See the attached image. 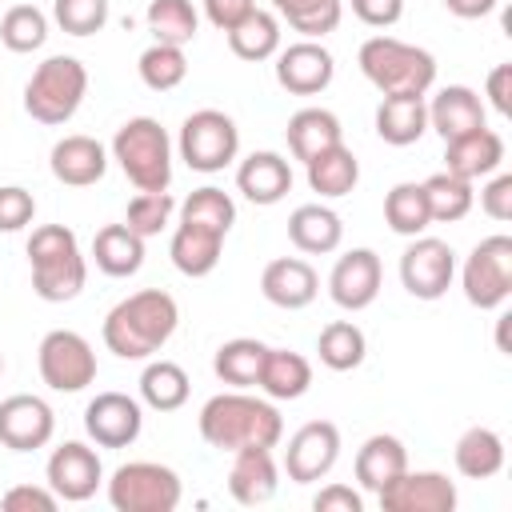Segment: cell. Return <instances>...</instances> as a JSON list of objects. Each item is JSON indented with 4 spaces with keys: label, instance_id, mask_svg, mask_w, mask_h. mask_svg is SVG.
<instances>
[{
    "label": "cell",
    "instance_id": "20",
    "mask_svg": "<svg viewBox=\"0 0 512 512\" xmlns=\"http://www.w3.org/2000/svg\"><path fill=\"white\" fill-rule=\"evenodd\" d=\"M504 164V136L492 132L488 124L476 132H464L456 140H444V172L460 180H480L492 176Z\"/></svg>",
    "mask_w": 512,
    "mask_h": 512
},
{
    "label": "cell",
    "instance_id": "5",
    "mask_svg": "<svg viewBox=\"0 0 512 512\" xmlns=\"http://www.w3.org/2000/svg\"><path fill=\"white\" fill-rule=\"evenodd\" d=\"M112 160L140 192H168L172 184V140L152 116H132L116 128Z\"/></svg>",
    "mask_w": 512,
    "mask_h": 512
},
{
    "label": "cell",
    "instance_id": "28",
    "mask_svg": "<svg viewBox=\"0 0 512 512\" xmlns=\"http://www.w3.org/2000/svg\"><path fill=\"white\" fill-rule=\"evenodd\" d=\"M284 140H288L292 160L308 164L312 156H320L324 148L340 144L344 136H340V120H336V112H328V108H300V112L288 116Z\"/></svg>",
    "mask_w": 512,
    "mask_h": 512
},
{
    "label": "cell",
    "instance_id": "27",
    "mask_svg": "<svg viewBox=\"0 0 512 512\" xmlns=\"http://www.w3.org/2000/svg\"><path fill=\"white\" fill-rule=\"evenodd\" d=\"M220 252H224V236L212 232V228L188 224V220L176 224L172 244H168V256H172L176 272H184V276H192V280L208 276V272L220 264Z\"/></svg>",
    "mask_w": 512,
    "mask_h": 512
},
{
    "label": "cell",
    "instance_id": "9",
    "mask_svg": "<svg viewBox=\"0 0 512 512\" xmlns=\"http://www.w3.org/2000/svg\"><path fill=\"white\" fill-rule=\"evenodd\" d=\"M460 288H464L468 304H476L484 312L500 308L512 296V236H504V232L484 236L460 268Z\"/></svg>",
    "mask_w": 512,
    "mask_h": 512
},
{
    "label": "cell",
    "instance_id": "55",
    "mask_svg": "<svg viewBox=\"0 0 512 512\" xmlns=\"http://www.w3.org/2000/svg\"><path fill=\"white\" fill-rule=\"evenodd\" d=\"M508 320H512V316H500V320H496V348H500V352H508Z\"/></svg>",
    "mask_w": 512,
    "mask_h": 512
},
{
    "label": "cell",
    "instance_id": "33",
    "mask_svg": "<svg viewBox=\"0 0 512 512\" xmlns=\"http://www.w3.org/2000/svg\"><path fill=\"white\" fill-rule=\"evenodd\" d=\"M456 472L468 476V480H488L504 468V436L496 428H468L460 440H456Z\"/></svg>",
    "mask_w": 512,
    "mask_h": 512
},
{
    "label": "cell",
    "instance_id": "14",
    "mask_svg": "<svg viewBox=\"0 0 512 512\" xmlns=\"http://www.w3.org/2000/svg\"><path fill=\"white\" fill-rule=\"evenodd\" d=\"M140 428H144L140 400L124 392H96L84 408V432L100 448H128L140 440Z\"/></svg>",
    "mask_w": 512,
    "mask_h": 512
},
{
    "label": "cell",
    "instance_id": "8",
    "mask_svg": "<svg viewBox=\"0 0 512 512\" xmlns=\"http://www.w3.org/2000/svg\"><path fill=\"white\" fill-rule=\"evenodd\" d=\"M180 160L192 172H220L236 160L240 152V128L228 112L220 108H200L180 124Z\"/></svg>",
    "mask_w": 512,
    "mask_h": 512
},
{
    "label": "cell",
    "instance_id": "18",
    "mask_svg": "<svg viewBox=\"0 0 512 512\" xmlns=\"http://www.w3.org/2000/svg\"><path fill=\"white\" fill-rule=\"evenodd\" d=\"M336 60L320 40H296L276 52V84L292 96H316L332 84Z\"/></svg>",
    "mask_w": 512,
    "mask_h": 512
},
{
    "label": "cell",
    "instance_id": "22",
    "mask_svg": "<svg viewBox=\"0 0 512 512\" xmlns=\"http://www.w3.org/2000/svg\"><path fill=\"white\" fill-rule=\"evenodd\" d=\"M52 176L68 188H88L108 172V148L92 136H64L52 144Z\"/></svg>",
    "mask_w": 512,
    "mask_h": 512
},
{
    "label": "cell",
    "instance_id": "4",
    "mask_svg": "<svg viewBox=\"0 0 512 512\" xmlns=\"http://www.w3.org/2000/svg\"><path fill=\"white\" fill-rule=\"evenodd\" d=\"M28 264H32V292L48 304L76 300L88 280V264L80 256L76 232L64 224H40L28 236Z\"/></svg>",
    "mask_w": 512,
    "mask_h": 512
},
{
    "label": "cell",
    "instance_id": "12",
    "mask_svg": "<svg viewBox=\"0 0 512 512\" xmlns=\"http://www.w3.org/2000/svg\"><path fill=\"white\" fill-rule=\"evenodd\" d=\"M340 460V428L332 420H308L288 436L284 448V472L292 484H316L324 480Z\"/></svg>",
    "mask_w": 512,
    "mask_h": 512
},
{
    "label": "cell",
    "instance_id": "40",
    "mask_svg": "<svg viewBox=\"0 0 512 512\" xmlns=\"http://www.w3.org/2000/svg\"><path fill=\"white\" fill-rule=\"evenodd\" d=\"M384 224L396 232V236H420L432 216H428V200H424V184L416 180H400L388 188L384 196Z\"/></svg>",
    "mask_w": 512,
    "mask_h": 512
},
{
    "label": "cell",
    "instance_id": "11",
    "mask_svg": "<svg viewBox=\"0 0 512 512\" xmlns=\"http://www.w3.org/2000/svg\"><path fill=\"white\" fill-rule=\"evenodd\" d=\"M456 276V252L436 236H412V244L400 256V284L416 300H440L452 288Z\"/></svg>",
    "mask_w": 512,
    "mask_h": 512
},
{
    "label": "cell",
    "instance_id": "41",
    "mask_svg": "<svg viewBox=\"0 0 512 512\" xmlns=\"http://www.w3.org/2000/svg\"><path fill=\"white\" fill-rule=\"evenodd\" d=\"M136 72H140L144 88H152V92H172V88H180L184 76H188V56H184L180 44H160V40H156L152 48L140 52Z\"/></svg>",
    "mask_w": 512,
    "mask_h": 512
},
{
    "label": "cell",
    "instance_id": "30",
    "mask_svg": "<svg viewBox=\"0 0 512 512\" xmlns=\"http://www.w3.org/2000/svg\"><path fill=\"white\" fill-rule=\"evenodd\" d=\"M92 260L112 280L136 276L140 264H144V236H136L128 224H104L92 236Z\"/></svg>",
    "mask_w": 512,
    "mask_h": 512
},
{
    "label": "cell",
    "instance_id": "49",
    "mask_svg": "<svg viewBox=\"0 0 512 512\" xmlns=\"http://www.w3.org/2000/svg\"><path fill=\"white\" fill-rule=\"evenodd\" d=\"M480 208H484V216H492L500 224L512 220V172H500L480 188Z\"/></svg>",
    "mask_w": 512,
    "mask_h": 512
},
{
    "label": "cell",
    "instance_id": "10",
    "mask_svg": "<svg viewBox=\"0 0 512 512\" xmlns=\"http://www.w3.org/2000/svg\"><path fill=\"white\" fill-rule=\"evenodd\" d=\"M36 364L52 392H84L96 380V352L72 328H52L36 348Z\"/></svg>",
    "mask_w": 512,
    "mask_h": 512
},
{
    "label": "cell",
    "instance_id": "15",
    "mask_svg": "<svg viewBox=\"0 0 512 512\" xmlns=\"http://www.w3.org/2000/svg\"><path fill=\"white\" fill-rule=\"evenodd\" d=\"M384 512H452L456 508V484L444 472H412L404 468L396 480H388L376 492Z\"/></svg>",
    "mask_w": 512,
    "mask_h": 512
},
{
    "label": "cell",
    "instance_id": "34",
    "mask_svg": "<svg viewBox=\"0 0 512 512\" xmlns=\"http://www.w3.org/2000/svg\"><path fill=\"white\" fill-rule=\"evenodd\" d=\"M228 48H232V56H240L248 64L276 56L280 52V16L252 8L236 28H228Z\"/></svg>",
    "mask_w": 512,
    "mask_h": 512
},
{
    "label": "cell",
    "instance_id": "3",
    "mask_svg": "<svg viewBox=\"0 0 512 512\" xmlns=\"http://www.w3.org/2000/svg\"><path fill=\"white\" fill-rule=\"evenodd\" d=\"M356 64L380 96H428L436 84V56L396 36H368L356 52Z\"/></svg>",
    "mask_w": 512,
    "mask_h": 512
},
{
    "label": "cell",
    "instance_id": "24",
    "mask_svg": "<svg viewBox=\"0 0 512 512\" xmlns=\"http://www.w3.org/2000/svg\"><path fill=\"white\" fill-rule=\"evenodd\" d=\"M428 128H436L444 140L476 132V128H484V100L468 84H448L428 104Z\"/></svg>",
    "mask_w": 512,
    "mask_h": 512
},
{
    "label": "cell",
    "instance_id": "13",
    "mask_svg": "<svg viewBox=\"0 0 512 512\" xmlns=\"http://www.w3.org/2000/svg\"><path fill=\"white\" fill-rule=\"evenodd\" d=\"M48 488L68 500V504H84L96 496V488L104 484V464L96 456V448H88L84 440H64L60 448H52L48 456Z\"/></svg>",
    "mask_w": 512,
    "mask_h": 512
},
{
    "label": "cell",
    "instance_id": "51",
    "mask_svg": "<svg viewBox=\"0 0 512 512\" xmlns=\"http://www.w3.org/2000/svg\"><path fill=\"white\" fill-rule=\"evenodd\" d=\"M312 508H316V512H360L364 500H360V492L348 488V484H328V488H320V492L312 496Z\"/></svg>",
    "mask_w": 512,
    "mask_h": 512
},
{
    "label": "cell",
    "instance_id": "6",
    "mask_svg": "<svg viewBox=\"0 0 512 512\" xmlns=\"http://www.w3.org/2000/svg\"><path fill=\"white\" fill-rule=\"evenodd\" d=\"M88 92V68L76 56H48L24 84V112L40 124H68Z\"/></svg>",
    "mask_w": 512,
    "mask_h": 512
},
{
    "label": "cell",
    "instance_id": "1",
    "mask_svg": "<svg viewBox=\"0 0 512 512\" xmlns=\"http://www.w3.org/2000/svg\"><path fill=\"white\" fill-rule=\"evenodd\" d=\"M180 324V308L164 288H140L104 316V348L120 360L156 356Z\"/></svg>",
    "mask_w": 512,
    "mask_h": 512
},
{
    "label": "cell",
    "instance_id": "36",
    "mask_svg": "<svg viewBox=\"0 0 512 512\" xmlns=\"http://www.w3.org/2000/svg\"><path fill=\"white\" fill-rule=\"evenodd\" d=\"M192 384H188V372L176 364V360H148V368L140 372V400L156 412H176L184 408Z\"/></svg>",
    "mask_w": 512,
    "mask_h": 512
},
{
    "label": "cell",
    "instance_id": "46",
    "mask_svg": "<svg viewBox=\"0 0 512 512\" xmlns=\"http://www.w3.org/2000/svg\"><path fill=\"white\" fill-rule=\"evenodd\" d=\"M52 20L68 36H96L108 24V0H52Z\"/></svg>",
    "mask_w": 512,
    "mask_h": 512
},
{
    "label": "cell",
    "instance_id": "29",
    "mask_svg": "<svg viewBox=\"0 0 512 512\" xmlns=\"http://www.w3.org/2000/svg\"><path fill=\"white\" fill-rule=\"evenodd\" d=\"M288 240L308 256H328L344 240V224L328 204H300L288 216Z\"/></svg>",
    "mask_w": 512,
    "mask_h": 512
},
{
    "label": "cell",
    "instance_id": "48",
    "mask_svg": "<svg viewBox=\"0 0 512 512\" xmlns=\"http://www.w3.org/2000/svg\"><path fill=\"white\" fill-rule=\"evenodd\" d=\"M56 504H60V496L52 488H40V484H12L0 496L4 512H56Z\"/></svg>",
    "mask_w": 512,
    "mask_h": 512
},
{
    "label": "cell",
    "instance_id": "52",
    "mask_svg": "<svg viewBox=\"0 0 512 512\" xmlns=\"http://www.w3.org/2000/svg\"><path fill=\"white\" fill-rule=\"evenodd\" d=\"M252 8H256V0H204V16H208V24L220 28V32L236 28Z\"/></svg>",
    "mask_w": 512,
    "mask_h": 512
},
{
    "label": "cell",
    "instance_id": "19",
    "mask_svg": "<svg viewBox=\"0 0 512 512\" xmlns=\"http://www.w3.org/2000/svg\"><path fill=\"white\" fill-rule=\"evenodd\" d=\"M260 292H264L268 304L296 312V308H308V304L316 300L320 276H316V268H312L308 260H300V256H276V260L260 272Z\"/></svg>",
    "mask_w": 512,
    "mask_h": 512
},
{
    "label": "cell",
    "instance_id": "43",
    "mask_svg": "<svg viewBox=\"0 0 512 512\" xmlns=\"http://www.w3.org/2000/svg\"><path fill=\"white\" fill-rule=\"evenodd\" d=\"M148 28L160 44H192L200 32V16L192 0H152L148 4Z\"/></svg>",
    "mask_w": 512,
    "mask_h": 512
},
{
    "label": "cell",
    "instance_id": "31",
    "mask_svg": "<svg viewBox=\"0 0 512 512\" xmlns=\"http://www.w3.org/2000/svg\"><path fill=\"white\" fill-rule=\"evenodd\" d=\"M404 468H408V448L396 436H388V432L368 436L360 444V452H356V480H360L364 492H380Z\"/></svg>",
    "mask_w": 512,
    "mask_h": 512
},
{
    "label": "cell",
    "instance_id": "53",
    "mask_svg": "<svg viewBox=\"0 0 512 512\" xmlns=\"http://www.w3.org/2000/svg\"><path fill=\"white\" fill-rule=\"evenodd\" d=\"M484 92H488V104L500 116H512V64H496L484 80Z\"/></svg>",
    "mask_w": 512,
    "mask_h": 512
},
{
    "label": "cell",
    "instance_id": "21",
    "mask_svg": "<svg viewBox=\"0 0 512 512\" xmlns=\"http://www.w3.org/2000/svg\"><path fill=\"white\" fill-rule=\"evenodd\" d=\"M280 488V468L272 460V448H240L232 452V468H228V492L236 504L256 508L264 500H272Z\"/></svg>",
    "mask_w": 512,
    "mask_h": 512
},
{
    "label": "cell",
    "instance_id": "2",
    "mask_svg": "<svg viewBox=\"0 0 512 512\" xmlns=\"http://www.w3.org/2000/svg\"><path fill=\"white\" fill-rule=\"evenodd\" d=\"M200 436L216 452L240 448H276L284 436V416L272 400L248 396L244 388L220 392L200 408Z\"/></svg>",
    "mask_w": 512,
    "mask_h": 512
},
{
    "label": "cell",
    "instance_id": "44",
    "mask_svg": "<svg viewBox=\"0 0 512 512\" xmlns=\"http://www.w3.org/2000/svg\"><path fill=\"white\" fill-rule=\"evenodd\" d=\"M48 40V16L36 4H12L0 20V44L8 52H36Z\"/></svg>",
    "mask_w": 512,
    "mask_h": 512
},
{
    "label": "cell",
    "instance_id": "38",
    "mask_svg": "<svg viewBox=\"0 0 512 512\" xmlns=\"http://www.w3.org/2000/svg\"><path fill=\"white\" fill-rule=\"evenodd\" d=\"M272 8L304 40H320V36L336 32L340 16H344V0H272Z\"/></svg>",
    "mask_w": 512,
    "mask_h": 512
},
{
    "label": "cell",
    "instance_id": "42",
    "mask_svg": "<svg viewBox=\"0 0 512 512\" xmlns=\"http://www.w3.org/2000/svg\"><path fill=\"white\" fill-rule=\"evenodd\" d=\"M180 220H188V224H200V228H212V232L228 236V232H232V224H236V204H232V196H228L224 188L204 184V188L188 192V200L180 204Z\"/></svg>",
    "mask_w": 512,
    "mask_h": 512
},
{
    "label": "cell",
    "instance_id": "23",
    "mask_svg": "<svg viewBox=\"0 0 512 512\" xmlns=\"http://www.w3.org/2000/svg\"><path fill=\"white\" fill-rule=\"evenodd\" d=\"M236 188L244 192V200L260 208L280 204L292 192V164L280 152H252L236 168Z\"/></svg>",
    "mask_w": 512,
    "mask_h": 512
},
{
    "label": "cell",
    "instance_id": "47",
    "mask_svg": "<svg viewBox=\"0 0 512 512\" xmlns=\"http://www.w3.org/2000/svg\"><path fill=\"white\" fill-rule=\"evenodd\" d=\"M36 220V196L20 184L0 188V232H20Z\"/></svg>",
    "mask_w": 512,
    "mask_h": 512
},
{
    "label": "cell",
    "instance_id": "54",
    "mask_svg": "<svg viewBox=\"0 0 512 512\" xmlns=\"http://www.w3.org/2000/svg\"><path fill=\"white\" fill-rule=\"evenodd\" d=\"M444 8L452 16H460V20H480V16H488L496 8V0H444Z\"/></svg>",
    "mask_w": 512,
    "mask_h": 512
},
{
    "label": "cell",
    "instance_id": "56",
    "mask_svg": "<svg viewBox=\"0 0 512 512\" xmlns=\"http://www.w3.org/2000/svg\"><path fill=\"white\" fill-rule=\"evenodd\" d=\"M0 372H4V352H0Z\"/></svg>",
    "mask_w": 512,
    "mask_h": 512
},
{
    "label": "cell",
    "instance_id": "45",
    "mask_svg": "<svg viewBox=\"0 0 512 512\" xmlns=\"http://www.w3.org/2000/svg\"><path fill=\"white\" fill-rule=\"evenodd\" d=\"M172 212H176V200H172L168 192H136V196L128 200L124 224H128L136 236L148 240V236H160V232L168 228Z\"/></svg>",
    "mask_w": 512,
    "mask_h": 512
},
{
    "label": "cell",
    "instance_id": "17",
    "mask_svg": "<svg viewBox=\"0 0 512 512\" xmlns=\"http://www.w3.org/2000/svg\"><path fill=\"white\" fill-rule=\"evenodd\" d=\"M56 432V412L48 408V400L32 396V392H16L8 400H0V444L12 452H36L52 440Z\"/></svg>",
    "mask_w": 512,
    "mask_h": 512
},
{
    "label": "cell",
    "instance_id": "32",
    "mask_svg": "<svg viewBox=\"0 0 512 512\" xmlns=\"http://www.w3.org/2000/svg\"><path fill=\"white\" fill-rule=\"evenodd\" d=\"M256 384L268 400H300L312 388V364L292 348H268Z\"/></svg>",
    "mask_w": 512,
    "mask_h": 512
},
{
    "label": "cell",
    "instance_id": "35",
    "mask_svg": "<svg viewBox=\"0 0 512 512\" xmlns=\"http://www.w3.org/2000/svg\"><path fill=\"white\" fill-rule=\"evenodd\" d=\"M264 352H268L264 340L236 336V340H228V344L216 348V356H212V372H216L224 384H232V388H252V384L260 380Z\"/></svg>",
    "mask_w": 512,
    "mask_h": 512
},
{
    "label": "cell",
    "instance_id": "26",
    "mask_svg": "<svg viewBox=\"0 0 512 512\" xmlns=\"http://www.w3.org/2000/svg\"><path fill=\"white\" fill-rule=\"evenodd\" d=\"M304 172H308V188L320 200H340V196H348L360 184V160H356V152L344 140L324 148L320 156H312L304 164Z\"/></svg>",
    "mask_w": 512,
    "mask_h": 512
},
{
    "label": "cell",
    "instance_id": "39",
    "mask_svg": "<svg viewBox=\"0 0 512 512\" xmlns=\"http://www.w3.org/2000/svg\"><path fill=\"white\" fill-rule=\"evenodd\" d=\"M424 200H428L432 224H456L472 212L476 192H472V180H460L452 172H432L424 180Z\"/></svg>",
    "mask_w": 512,
    "mask_h": 512
},
{
    "label": "cell",
    "instance_id": "16",
    "mask_svg": "<svg viewBox=\"0 0 512 512\" xmlns=\"http://www.w3.org/2000/svg\"><path fill=\"white\" fill-rule=\"evenodd\" d=\"M380 280H384L380 256L372 248H352V252H344L332 264V272H328V296L344 312H364L380 296Z\"/></svg>",
    "mask_w": 512,
    "mask_h": 512
},
{
    "label": "cell",
    "instance_id": "50",
    "mask_svg": "<svg viewBox=\"0 0 512 512\" xmlns=\"http://www.w3.org/2000/svg\"><path fill=\"white\" fill-rule=\"evenodd\" d=\"M352 16L368 28H392L404 16V0H352Z\"/></svg>",
    "mask_w": 512,
    "mask_h": 512
},
{
    "label": "cell",
    "instance_id": "37",
    "mask_svg": "<svg viewBox=\"0 0 512 512\" xmlns=\"http://www.w3.org/2000/svg\"><path fill=\"white\" fill-rule=\"evenodd\" d=\"M316 356H320V364L332 368V372H352V368L364 364L368 340H364V332H360L352 320H332V324H324L320 336H316Z\"/></svg>",
    "mask_w": 512,
    "mask_h": 512
},
{
    "label": "cell",
    "instance_id": "25",
    "mask_svg": "<svg viewBox=\"0 0 512 512\" xmlns=\"http://www.w3.org/2000/svg\"><path fill=\"white\" fill-rule=\"evenodd\" d=\"M428 132L424 96H380L376 104V136L392 148H408Z\"/></svg>",
    "mask_w": 512,
    "mask_h": 512
},
{
    "label": "cell",
    "instance_id": "7",
    "mask_svg": "<svg viewBox=\"0 0 512 512\" xmlns=\"http://www.w3.org/2000/svg\"><path fill=\"white\" fill-rule=\"evenodd\" d=\"M180 496V476L156 460H128L108 476V504L116 512H172Z\"/></svg>",
    "mask_w": 512,
    "mask_h": 512
}]
</instances>
